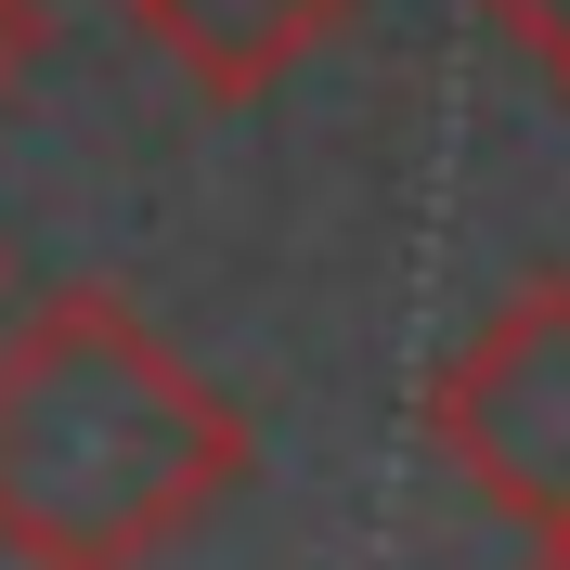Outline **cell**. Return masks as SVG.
Returning a JSON list of instances; mask_svg holds the SVG:
<instances>
[{"instance_id": "1", "label": "cell", "mask_w": 570, "mask_h": 570, "mask_svg": "<svg viewBox=\"0 0 570 570\" xmlns=\"http://www.w3.org/2000/svg\"><path fill=\"white\" fill-rule=\"evenodd\" d=\"M259 428L142 324L117 285H52L0 337V558L156 570L208 505L247 493Z\"/></svg>"}, {"instance_id": "3", "label": "cell", "mask_w": 570, "mask_h": 570, "mask_svg": "<svg viewBox=\"0 0 570 570\" xmlns=\"http://www.w3.org/2000/svg\"><path fill=\"white\" fill-rule=\"evenodd\" d=\"M142 27V52H169L181 91L208 105H273L298 66H324L363 27V0H117Z\"/></svg>"}, {"instance_id": "2", "label": "cell", "mask_w": 570, "mask_h": 570, "mask_svg": "<svg viewBox=\"0 0 570 570\" xmlns=\"http://www.w3.org/2000/svg\"><path fill=\"white\" fill-rule=\"evenodd\" d=\"M428 454L505 532L570 519V273H519L428 376Z\"/></svg>"}, {"instance_id": "6", "label": "cell", "mask_w": 570, "mask_h": 570, "mask_svg": "<svg viewBox=\"0 0 570 570\" xmlns=\"http://www.w3.org/2000/svg\"><path fill=\"white\" fill-rule=\"evenodd\" d=\"M532 570H570V519H558V532H532Z\"/></svg>"}, {"instance_id": "4", "label": "cell", "mask_w": 570, "mask_h": 570, "mask_svg": "<svg viewBox=\"0 0 570 570\" xmlns=\"http://www.w3.org/2000/svg\"><path fill=\"white\" fill-rule=\"evenodd\" d=\"M480 27H493L505 52H532V66L570 91V0H480Z\"/></svg>"}, {"instance_id": "5", "label": "cell", "mask_w": 570, "mask_h": 570, "mask_svg": "<svg viewBox=\"0 0 570 570\" xmlns=\"http://www.w3.org/2000/svg\"><path fill=\"white\" fill-rule=\"evenodd\" d=\"M39 66V0H0V91Z\"/></svg>"}]
</instances>
